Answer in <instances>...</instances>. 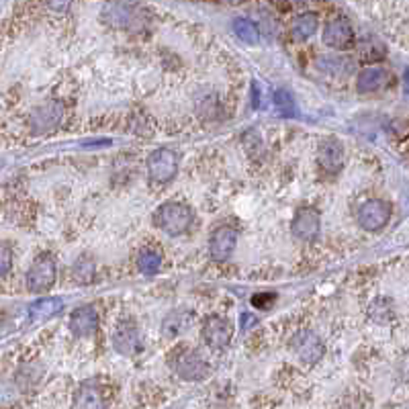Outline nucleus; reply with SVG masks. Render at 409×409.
I'll return each instance as SVG.
<instances>
[{"label":"nucleus","instance_id":"obj_13","mask_svg":"<svg viewBox=\"0 0 409 409\" xmlns=\"http://www.w3.org/2000/svg\"><path fill=\"white\" fill-rule=\"evenodd\" d=\"M393 82V74L385 65H371L358 72L356 78V91L360 95H373L389 88Z\"/></svg>","mask_w":409,"mask_h":409},{"label":"nucleus","instance_id":"obj_5","mask_svg":"<svg viewBox=\"0 0 409 409\" xmlns=\"http://www.w3.org/2000/svg\"><path fill=\"white\" fill-rule=\"evenodd\" d=\"M63 105L60 100H47L43 105H39L35 111L31 113V119H29V127L35 135H45V133H52L56 131L63 119Z\"/></svg>","mask_w":409,"mask_h":409},{"label":"nucleus","instance_id":"obj_6","mask_svg":"<svg viewBox=\"0 0 409 409\" xmlns=\"http://www.w3.org/2000/svg\"><path fill=\"white\" fill-rule=\"evenodd\" d=\"M391 205L383 199H369L358 207V225L364 231H380L391 219Z\"/></svg>","mask_w":409,"mask_h":409},{"label":"nucleus","instance_id":"obj_31","mask_svg":"<svg viewBox=\"0 0 409 409\" xmlns=\"http://www.w3.org/2000/svg\"><path fill=\"white\" fill-rule=\"evenodd\" d=\"M256 321H258V319H256V317H254L252 314H244V315H242V327H244V330L252 327V323H256Z\"/></svg>","mask_w":409,"mask_h":409},{"label":"nucleus","instance_id":"obj_28","mask_svg":"<svg viewBox=\"0 0 409 409\" xmlns=\"http://www.w3.org/2000/svg\"><path fill=\"white\" fill-rule=\"evenodd\" d=\"M275 105H277V109H279L283 115H293V113L297 111L293 96L288 95L286 91H277V93H275Z\"/></svg>","mask_w":409,"mask_h":409},{"label":"nucleus","instance_id":"obj_8","mask_svg":"<svg viewBox=\"0 0 409 409\" xmlns=\"http://www.w3.org/2000/svg\"><path fill=\"white\" fill-rule=\"evenodd\" d=\"M113 348L121 356H135L141 352V348H144L141 332L133 319H121L117 323V327L113 332Z\"/></svg>","mask_w":409,"mask_h":409},{"label":"nucleus","instance_id":"obj_3","mask_svg":"<svg viewBox=\"0 0 409 409\" xmlns=\"http://www.w3.org/2000/svg\"><path fill=\"white\" fill-rule=\"evenodd\" d=\"M56 275H58V264H56L54 254H39L33 260L31 268L27 270V277H25L27 288L31 293H45L56 283Z\"/></svg>","mask_w":409,"mask_h":409},{"label":"nucleus","instance_id":"obj_7","mask_svg":"<svg viewBox=\"0 0 409 409\" xmlns=\"http://www.w3.org/2000/svg\"><path fill=\"white\" fill-rule=\"evenodd\" d=\"M201 336H203V342L211 350H223V348L229 346V342L233 338V325L229 323V319H225L221 315H209L203 321Z\"/></svg>","mask_w":409,"mask_h":409},{"label":"nucleus","instance_id":"obj_10","mask_svg":"<svg viewBox=\"0 0 409 409\" xmlns=\"http://www.w3.org/2000/svg\"><path fill=\"white\" fill-rule=\"evenodd\" d=\"M291 350L305 364H315L323 356V352H325L321 338L317 334H314V332H309V330L297 332L291 338Z\"/></svg>","mask_w":409,"mask_h":409},{"label":"nucleus","instance_id":"obj_1","mask_svg":"<svg viewBox=\"0 0 409 409\" xmlns=\"http://www.w3.org/2000/svg\"><path fill=\"white\" fill-rule=\"evenodd\" d=\"M192 209L185 203H176V201H168L164 205H160L154 215V223L156 227H160L166 236H183L187 233L192 225Z\"/></svg>","mask_w":409,"mask_h":409},{"label":"nucleus","instance_id":"obj_17","mask_svg":"<svg viewBox=\"0 0 409 409\" xmlns=\"http://www.w3.org/2000/svg\"><path fill=\"white\" fill-rule=\"evenodd\" d=\"M192 319H194V315L189 309H174V311H170V314L164 317V321H162V334L166 336V338H178V336H183V334H187L190 330V325H192Z\"/></svg>","mask_w":409,"mask_h":409},{"label":"nucleus","instance_id":"obj_21","mask_svg":"<svg viewBox=\"0 0 409 409\" xmlns=\"http://www.w3.org/2000/svg\"><path fill=\"white\" fill-rule=\"evenodd\" d=\"M317 25H319V19L315 13H301L293 25H291V33L297 41H307L309 37H314L317 31Z\"/></svg>","mask_w":409,"mask_h":409},{"label":"nucleus","instance_id":"obj_12","mask_svg":"<svg viewBox=\"0 0 409 409\" xmlns=\"http://www.w3.org/2000/svg\"><path fill=\"white\" fill-rule=\"evenodd\" d=\"M344 162H346L344 146H342L336 137L323 139V141L319 144V150H317V166L321 168V172H325L327 176H334V174H338V172L344 168Z\"/></svg>","mask_w":409,"mask_h":409},{"label":"nucleus","instance_id":"obj_30","mask_svg":"<svg viewBox=\"0 0 409 409\" xmlns=\"http://www.w3.org/2000/svg\"><path fill=\"white\" fill-rule=\"evenodd\" d=\"M275 299H277L275 293H258L252 297V305L258 309H268L270 303H275Z\"/></svg>","mask_w":409,"mask_h":409},{"label":"nucleus","instance_id":"obj_16","mask_svg":"<svg viewBox=\"0 0 409 409\" xmlns=\"http://www.w3.org/2000/svg\"><path fill=\"white\" fill-rule=\"evenodd\" d=\"M98 327V314L93 305L78 307L74 314L70 315V332L76 338H88L93 336Z\"/></svg>","mask_w":409,"mask_h":409},{"label":"nucleus","instance_id":"obj_32","mask_svg":"<svg viewBox=\"0 0 409 409\" xmlns=\"http://www.w3.org/2000/svg\"><path fill=\"white\" fill-rule=\"evenodd\" d=\"M258 98H260V96H258V86L254 84L252 86V105L254 107H258Z\"/></svg>","mask_w":409,"mask_h":409},{"label":"nucleus","instance_id":"obj_23","mask_svg":"<svg viewBox=\"0 0 409 409\" xmlns=\"http://www.w3.org/2000/svg\"><path fill=\"white\" fill-rule=\"evenodd\" d=\"M62 307V299H58V297H47V299L35 301L31 307H29V314H31L33 319H45V317H52L54 314H58Z\"/></svg>","mask_w":409,"mask_h":409},{"label":"nucleus","instance_id":"obj_24","mask_svg":"<svg viewBox=\"0 0 409 409\" xmlns=\"http://www.w3.org/2000/svg\"><path fill=\"white\" fill-rule=\"evenodd\" d=\"M74 279L80 284H91L95 281L96 275V264L91 256H80L76 262H74Z\"/></svg>","mask_w":409,"mask_h":409},{"label":"nucleus","instance_id":"obj_20","mask_svg":"<svg viewBox=\"0 0 409 409\" xmlns=\"http://www.w3.org/2000/svg\"><path fill=\"white\" fill-rule=\"evenodd\" d=\"M317 68L330 76H348L354 70V62L350 58H342V56H319Z\"/></svg>","mask_w":409,"mask_h":409},{"label":"nucleus","instance_id":"obj_26","mask_svg":"<svg viewBox=\"0 0 409 409\" xmlns=\"http://www.w3.org/2000/svg\"><path fill=\"white\" fill-rule=\"evenodd\" d=\"M137 268L141 275H148V277H154L157 275V270L162 268V256L154 250H144L137 258Z\"/></svg>","mask_w":409,"mask_h":409},{"label":"nucleus","instance_id":"obj_14","mask_svg":"<svg viewBox=\"0 0 409 409\" xmlns=\"http://www.w3.org/2000/svg\"><path fill=\"white\" fill-rule=\"evenodd\" d=\"M291 227H293V233H295L297 240L314 242L315 238L319 236V229H321V217L314 207H303L295 213Z\"/></svg>","mask_w":409,"mask_h":409},{"label":"nucleus","instance_id":"obj_19","mask_svg":"<svg viewBox=\"0 0 409 409\" xmlns=\"http://www.w3.org/2000/svg\"><path fill=\"white\" fill-rule=\"evenodd\" d=\"M385 56H387V47L383 41H378L377 37H364L358 43V60L362 63L383 62Z\"/></svg>","mask_w":409,"mask_h":409},{"label":"nucleus","instance_id":"obj_22","mask_svg":"<svg viewBox=\"0 0 409 409\" xmlns=\"http://www.w3.org/2000/svg\"><path fill=\"white\" fill-rule=\"evenodd\" d=\"M194 107L201 113V117H205V119H215L221 113L219 98H217V95L213 91H203L201 95L196 96Z\"/></svg>","mask_w":409,"mask_h":409},{"label":"nucleus","instance_id":"obj_4","mask_svg":"<svg viewBox=\"0 0 409 409\" xmlns=\"http://www.w3.org/2000/svg\"><path fill=\"white\" fill-rule=\"evenodd\" d=\"M321 37H323V43L330 49H336V52H348L356 43V35H354V29H352V23L342 15H338V17H334V19H330L325 23Z\"/></svg>","mask_w":409,"mask_h":409},{"label":"nucleus","instance_id":"obj_15","mask_svg":"<svg viewBox=\"0 0 409 409\" xmlns=\"http://www.w3.org/2000/svg\"><path fill=\"white\" fill-rule=\"evenodd\" d=\"M238 244V231L233 227H219L211 233L209 240V254L215 262H227L231 254L236 252Z\"/></svg>","mask_w":409,"mask_h":409},{"label":"nucleus","instance_id":"obj_25","mask_svg":"<svg viewBox=\"0 0 409 409\" xmlns=\"http://www.w3.org/2000/svg\"><path fill=\"white\" fill-rule=\"evenodd\" d=\"M233 33L238 35V39H242L248 45H256L260 41V29L256 27V23H252L250 19H244V17L233 21Z\"/></svg>","mask_w":409,"mask_h":409},{"label":"nucleus","instance_id":"obj_9","mask_svg":"<svg viewBox=\"0 0 409 409\" xmlns=\"http://www.w3.org/2000/svg\"><path fill=\"white\" fill-rule=\"evenodd\" d=\"M176 172H178V156L172 150L162 148L152 152L148 157V174L157 185L170 183L176 176Z\"/></svg>","mask_w":409,"mask_h":409},{"label":"nucleus","instance_id":"obj_27","mask_svg":"<svg viewBox=\"0 0 409 409\" xmlns=\"http://www.w3.org/2000/svg\"><path fill=\"white\" fill-rule=\"evenodd\" d=\"M393 315H395V305L389 299H377L371 305V317L377 323H387L389 319H393Z\"/></svg>","mask_w":409,"mask_h":409},{"label":"nucleus","instance_id":"obj_29","mask_svg":"<svg viewBox=\"0 0 409 409\" xmlns=\"http://www.w3.org/2000/svg\"><path fill=\"white\" fill-rule=\"evenodd\" d=\"M13 268V248L6 242H0V279L6 277Z\"/></svg>","mask_w":409,"mask_h":409},{"label":"nucleus","instance_id":"obj_11","mask_svg":"<svg viewBox=\"0 0 409 409\" xmlns=\"http://www.w3.org/2000/svg\"><path fill=\"white\" fill-rule=\"evenodd\" d=\"M139 6L137 4H129V2H109L102 10V21L111 27V29H125L131 31L137 25V15Z\"/></svg>","mask_w":409,"mask_h":409},{"label":"nucleus","instance_id":"obj_18","mask_svg":"<svg viewBox=\"0 0 409 409\" xmlns=\"http://www.w3.org/2000/svg\"><path fill=\"white\" fill-rule=\"evenodd\" d=\"M74 406L76 409H105V395L95 383H84L76 391Z\"/></svg>","mask_w":409,"mask_h":409},{"label":"nucleus","instance_id":"obj_2","mask_svg":"<svg viewBox=\"0 0 409 409\" xmlns=\"http://www.w3.org/2000/svg\"><path fill=\"white\" fill-rule=\"evenodd\" d=\"M170 366L183 380H201L209 375L207 360L194 350V348L183 346L170 356Z\"/></svg>","mask_w":409,"mask_h":409}]
</instances>
